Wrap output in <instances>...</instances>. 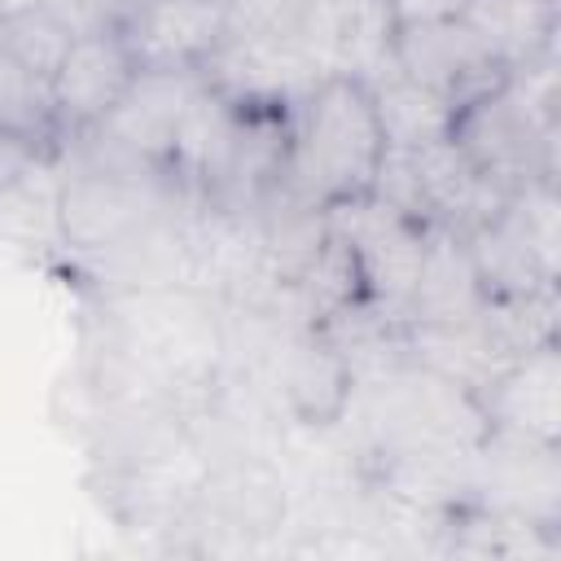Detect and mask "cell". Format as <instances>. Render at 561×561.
Wrapping results in <instances>:
<instances>
[{"label": "cell", "instance_id": "obj_14", "mask_svg": "<svg viewBox=\"0 0 561 561\" xmlns=\"http://www.w3.org/2000/svg\"><path fill=\"white\" fill-rule=\"evenodd\" d=\"M486 294L478 285L465 232L456 228H425V254L416 285L403 307V324H460L482 311Z\"/></svg>", "mask_w": 561, "mask_h": 561}, {"label": "cell", "instance_id": "obj_8", "mask_svg": "<svg viewBox=\"0 0 561 561\" xmlns=\"http://www.w3.org/2000/svg\"><path fill=\"white\" fill-rule=\"evenodd\" d=\"M390 66L403 79L434 92L443 105H451V114L482 101L508 79V70L486 53V44L460 18L399 26L390 39Z\"/></svg>", "mask_w": 561, "mask_h": 561}, {"label": "cell", "instance_id": "obj_2", "mask_svg": "<svg viewBox=\"0 0 561 561\" xmlns=\"http://www.w3.org/2000/svg\"><path fill=\"white\" fill-rule=\"evenodd\" d=\"M557 53L508 75L451 118L456 149L504 193L530 180H557Z\"/></svg>", "mask_w": 561, "mask_h": 561}, {"label": "cell", "instance_id": "obj_3", "mask_svg": "<svg viewBox=\"0 0 561 561\" xmlns=\"http://www.w3.org/2000/svg\"><path fill=\"white\" fill-rule=\"evenodd\" d=\"M197 206L175 171H105L57 158V241L70 263L96 259Z\"/></svg>", "mask_w": 561, "mask_h": 561}, {"label": "cell", "instance_id": "obj_23", "mask_svg": "<svg viewBox=\"0 0 561 561\" xmlns=\"http://www.w3.org/2000/svg\"><path fill=\"white\" fill-rule=\"evenodd\" d=\"M35 4H44V0H0V18L4 13H18V9H35Z\"/></svg>", "mask_w": 561, "mask_h": 561}, {"label": "cell", "instance_id": "obj_4", "mask_svg": "<svg viewBox=\"0 0 561 561\" xmlns=\"http://www.w3.org/2000/svg\"><path fill=\"white\" fill-rule=\"evenodd\" d=\"M478 285L486 298L557 289L561 263V202L557 180H530L504 206L465 232Z\"/></svg>", "mask_w": 561, "mask_h": 561}, {"label": "cell", "instance_id": "obj_13", "mask_svg": "<svg viewBox=\"0 0 561 561\" xmlns=\"http://www.w3.org/2000/svg\"><path fill=\"white\" fill-rule=\"evenodd\" d=\"M136 66H206L228 35L224 0H140L118 31Z\"/></svg>", "mask_w": 561, "mask_h": 561}, {"label": "cell", "instance_id": "obj_16", "mask_svg": "<svg viewBox=\"0 0 561 561\" xmlns=\"http://www.w3.org/2000/svg\"><path fill=\"white\" fill-rule=\"evenodd\" d=\"M368 289H364V276H359V263L351 254V245L329 228L320 250L307 259V267L294 276L289 285V302H294V316L311 329L337 320L342 311H351L355 302H364Z\"/></svg>", "mask_w": 561, "mask_h": 561}, {"label": "cell", "instance_id": "obj_21", "mask_svg": "<svg viewBox=\"0 0 561 561\" xmlns=\"http://www.w3.org/2000/svg\"><path fill=\"white\" fill-rule=\"evenodd\" d=\"M53 158H57V153H48V149L22 140V136H13V131H0V197H4L13 184H22L39 162H53Z\"/></svg>", "mask_w": 561, "mask_h": 561}, {"label": "cell", "instance_id": "obj_22", "mask_svg": "<svg viewBox=\"0 0 561 561\" xmlns=\"http://www.w3.org/2000/svg\"><path fill=\"white\" fill-rule=\"evenodd\" d=\"M390 13V26H425V22H447L460 18L465 0H381Z\"/></svg>", "mask_w": 561, "mask_h": 561}, {"label": "cell", "instance_id": "obj_12", "mask_svg": "<svg viewBox=\"0 0 561 561\" xmlns=\"http://www.w3.org/2000/svg\"><path fill=\"white\" fill-rule=\"evenodd\" d=\"M473 399L482 408L486 430L561 443V346L557 337L508 359Z\"/></svg>", "mask_w": 561, "mask_h": 561}, {"label": "cell", "instance_id": "obj_10", "mask_svg": "<svg viewBox=\"0 0 561 561\" xmlns=\"http://www.w3.org/2000/svg\"><path fill=\"white\" fill-rule=\"evenodd\" d=\"M202 88H206V70H197V66H180V70L175 66H136L127 92L96 123V131L149 162L171 167V145L180 131V118L188 114V105Z\"/></svg>", "mask_w": 561, "mask_h": 561}, {"label": "cell", "instance_id": "obj_18", "mask_svg": "<svg viewBox=\"0 0 561 561\" xmlns=\"http://www.w3.org/2000/svg\"><path fill=\"white\" fill-rule=\"evenodd\" d=\"M0 131H13L48 153H61V131L53 118V92L39 75L18 66L0 48Z\"/></svg>", "mask_w": 561, "mask_h": 561}, {"label": "cell", "instance_id": "obj_9", "mask_svg": "<svg viewBox=\"0 0 561 561\" xmlns=\"http://www.w3.org/2000/svg\"><path fill=\"white\" fill-rule=\"evenodd\" d=\"M202 70L228 96L267 101V105H294L324 79L320 57L311 53L298 26L224 35V44L210 53Z\"/></svg>", "mask_w": 561, "mask_h": 561}, {"label": "cell", "instance_id": "obj_17", "mask_svg": "<svg viewBox=\"0 0 561 561\" xmlns=\"http://www.w3.org/2000/svg\"><path fill=\"white\" fill-rule=\"evenodd\" d=\"M368 88H373V105H377V118H381L386 149H421V145L443 140L451 131V118H456L451 105H443L421 83L403 79L390 61L377 75H368Z\"/></svg>", "mask_w": 561, "mask_h": 561}, {"label": "cell", "instance_id": "obj_1", "mask_svg": "<svg viewBox=\"0 0 561 561\" xmlns=\"http://www.w3.org/2000/svg\"><path fill=\"white\" fill-rule=\"evenodd\" d=\"M386 158L373 88L359 75H324L289 105V153L280 180L320 210L373 193Z\"/></svg>", "mask_w": 561, "mask_h": 561}, {"label": "cell", "instance_id": "obj_5", "mask_svg": "<svg viewBox=\"0 0 561 561\" xmlns=\"http://www.w3.org/2000/svg\"><path fill=\"white\" fill-rule=\"evenodd\" d=\"M263 381L276 408L307 434H329L342 425L355 399V373L342 346L311 324H294L267 355Z\"/></svg>", "mask_w": 561, "mask_h": 561}, {"label": "cell", "instance_id": "obj_11", "mask_svg": "<svg viewBox=\"0 0 561 561\" xmlns=\"http://www.w3.org/2000/svg\"><path fill=\"white\" fill-rule=\"evenodd\" d=\"M131 75H136V57H131V48H127V39L118 31L75 35V44L66 48L57 75L48 79L53 118H57L61 145L75 131L96 127L118 105V96L127 92Z\"/></svg>", "mask_w": 561, "mask_h": 561}, {"label": "cell", "instance_id": "obj_7", "mask_svg": "<svg viewBox=\"0 0 561 561\" xmlns=\"http://www.w3.org/2000/svg\"><path fill=\"white\" fill-rule=\"evenodd\" d=\"M469 500L561 530V443L486 430L473 451Z\"/></svg>", "mask_w": 561, "mask_h": 561}, {"label": "cell", "instance_id": "obj_20", "mask_svg": "<svg viewBox=\"0 0 561 561\" xmlns=\"http://www.w3.org/2000/svg\"><path fill=\"white\" fill-rule=\"evenodd\" d=\"M44 4L70 26V35H105V31H123L140 0H44Z\"/></svg>", "mask_w": 561, "mask_h": 561}, {"label": "cell", "instance_id": "obj_6", "mask_svg": "<svg viewBox=\"0 0 561 561\" xmlns=\"http://www.w3.org/2000/svg\"><path fill=\"white\" fill-rule=\"evenodd\" d=\"M329 228L351 245L368 302H377L381 311L403 320L408 294L416 285L421 272V254H425V224L399 215L394 206H386L381 197L364 193L355 202H342L329 210Z\"/></svg>", "mask_w": 561, "mask_h": 561}, {"label": "cell", "instance_id": "obj_19", "mask_svg": "<svg viewBox=\"0 0 561 561\" xmlns=\"http://www.w3.org/2000/svg\"><path fill=\"white\" fill-rule=\"evenodd\" d=\"M75 44L70 26L48 9V4H35V9H18V13H4L0 18V48L26 66L31 75H39L44 83L57 75L66 48Z\"/></svg>", "mask_w": 561, "mask_h": 561}, {"label": "cell", "instance_id": "obj_15", "mask_svg": "<svg viewBox=\"0 0 561 561\" xmlns=\"http://www.w3.org/2000/svg\"><path fill=\"white\" fill-rule=\"evenodd\" d=\"M460 22L508 75L557 53V0H465Z\"/></svg>", "mask_w": 561, "mask_h": 561}]
</instances>
